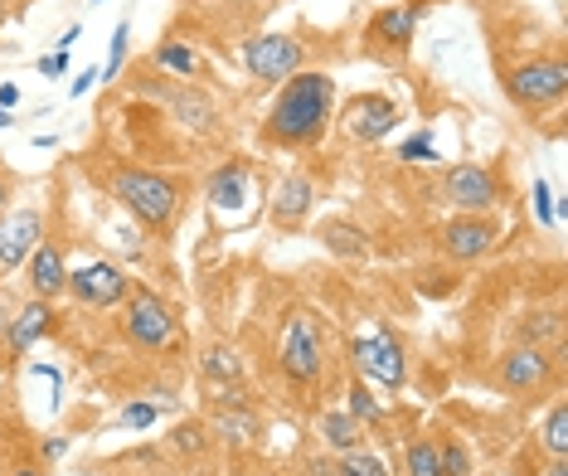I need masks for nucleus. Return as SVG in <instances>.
<instances>
[{
	"instance_id": "35",
	"label": "nucleus",
	"mask_w": 568,
	"mask_h": 476,
	"mask_svg": "<svg viewBox=\"0 0 568 476\" xmlns=\"http://www.w3.org/2000/svg\"><path fill=\"white\" fill-rule=\"evenodd\" d=\"M69 447H73V437H69V433H54V437H44V443H40V462H44L49 472H54V462H59L63 453H69Z\"/></svg>"
},
{
	"instance_id": "44",
	"label": "nucleus",
	"mask_w": 568,
	"mask_h": 476,
	"mask_svg": "<svg viewBox=\"0 0 568 476\" xmlns=\"http://www.w3.org/2000/svg\"><path fill=\"white\" fill-rule=\"evenodd\" d=\"M0 126H16V118H10V112H6V108H0Z\"/></svg>"
},
{
	"instance_id": "23",
	"label": "nucleus",
	"mask_w": 568,
	"mask_h": 476,
	"mask_svg": "<svg viewBox=\"0 0 568 476\" xmlns=\"http://www.w3.org/2000/svg\"><path fill=\"white\" fill-rule=\"evenodd\" d=\"M200 379H204V389H224V384H243V359L239 351L229 341H210L200 351Z\"/></svg>"
},
{
	"instance_id": "2",
	"label": "nucleus",
	"mask_w": 568,
	"mask_h": 476,
	"mask_svg": "<svg viewBox=\"0 0 568 476\" xmlns=\"http://www.w3.org/2000/svg\"><path fill=\"white\" fill-rule=\"evenodd\" d=\"M102 185L108 195L122 204V214H132L146 234H165L175 224L180 204H185V185L165 171H151V165H108L102 171Z\"/></svg>"
},
{
	"instance_id": "15",
	"label": "nucleus",
	"mask_w": 568,
	"mask_h": 476,
	"mask_svg": "<svg viewBox=\"0 0 568 476\" xmlns=\"http://www.w3.org/2000/svg\"><path fill=\"white\" fill-rule=\"evenodd\" d=\"M243 69L253 73L257 83H282L292 79L296 69H306V44L296 34H253L243 44Z\"/></svg>"
},
{
	"instance_id": "1",
	"label": "nucleus",
	"mask_w": 568,
	"mask_h": 476,
	"mask_svg": "<svg viewBox=\"0 0 568 476\" xmlns=\"http://www.w3.org/2000/svg\"><path fill=\"white\" fill-rule=\"evenodd\" d=\"M335 122V79L321 69H296L282 79L273 108L263 112V146L273 151H316Z\"/></svg>"
},
{
	"instance_id": "43",
	"label": "nucleus",
	"mask_w": 568,
	"mask_h": 476,
	"mask_svg": "<svg viewBox=\"0 0 568 476\" xmlns=\"http://www.w3.org/2000/svg\"><path fill=\"white\" fill-rule=\"evenodd\" d=\"M10 24V0H0V30Z\"/></svg>"
},
{
	"instance_id": "46",
	"label": "nucleus",
	"mask_w": 568,
	"mask_h": 476,
	"mask_svg": "<svg viewBox=\"0 0 568 476\" xmlns=\"http://www.w3.org/2000/svg\"><path fill=\"white\" fill-rule=\"evenodd\" d=\"M0 375H6V369H0Z\"/></svg>"
},
{
	"instance_id": "29",
	"label": "nucleus",
	"mask_w": 568,
	"mask_h": 476,
	"mask_svg": "<svg viewBox=\"0 0 568 476\" xmlns=\"http://www.w3.org/2000/svg\"><path fill=\"white\" fill-rule=\"evenodd\" d=\"M404 476H443V467H437V437H413L404 447Z\"/></svg>"
},
{
	"instance_id": "10",
	"label": "nucleus",
	"mask_w": 568,
	"mask_h": 476,
	"mask_svg": "<svg viewBox=\"0 0 568 476\" xmlns=\"http://www.w3.org/2000/svg\"><path fill=\"white\" fill-rule=\"evenodd\" d=\"M132 287L136 282L126 277V267L122 263H112V259H98V263H83V267H73L69 273V297L88 306V312H118V306L132 297Z\"/></svg>"
},
{
	"instance_id": "28",
	"label": "nucleus",
	"mask_w": 568,
	"mask_h": 476,
	"mask_svg": "<svg viewBox=\"0 0 568 476\" xmlns=\"http://www.w3.org/2000/svg\"><path fill=\"white\" fill-rule=\"evenodd\" d=\"M335 476H389V462L369 447H355V453H335Z\"/></svg>"
},
{
	"instance_id": "9",
	"label": "nucleus",
	"mask_w": 568,
	"mask_h": 476,
	"mask_svg": "<svg viewBox=\"0 0 568 476\" xmlns=\"http://www.w3.org/2000/svg\"><path fill=\"white\" fill-rule=\"evenodd\" d=\"M496 384L510 398H545L559 384V359H554V351H539V345H515L496 365Z\"/></svg>"
},
{
	"instance_id": "22",
	"label": "nucleus",
	"mask_w": 568,
	"mask_h": 476,
	"mask_svg": "<svg viewBox=\"0 0 568 476\" xmlns=\"http://www.w3.org/2000/svg\"><path fill=\"white\" fill-rule=\"evenodd\" d=\"M151 69L165 73V79H180V83L204 79V59L195 54V44H185V40H161L151 49Z\"/></svg>"
},
{
	"instance_id": "39",
	"label": "nucleus",
	"mask_w": 568,
	"mask_h": 476,
	"mask_svg": "<svg viewBox=\"0 0 568 476\" xmlns=\"http://www.w3.org/2000/svg\"><path fill=\"white\" fill-rule=\"evenodd\" d=\"M10 195H16V175H10V171H0V214L10 210Z\"/></svg>"
},
{
	"instance_id": "27",
	"label": "nucleus",
	"mask_w": 568,
	"mask_h": 476,
	"mask_svg": "<svg viewBox=\"0 0 568 476\" xmlns=\"http://www.w3.org/2000/svg\"><path fill=\"white\" fill-rule=\"evenodd\" d=\"M210 443L214 437H210V423L204 418H185V423H175L171 428V447L180 457H204L210 453Z\"/></svg>"
},
{
	"instance_id": "31",
	"label": "nucleus",
	"mask_w": 568,
	"mask_h": 476,
	"mask_svg": "<svg viewBox=\"0 0 568 476\" xmlns=\"http://www.w3.org/2000/svg\"><path fill=\"white\" fill-rule=\"evenodd\" d=\"M437 467H443V476H471L467 443H457V437H437Z\"/></svg>"
},
{
	"instance_id": "5",
	"label": "nucleus",
	"mask_w": 568,
	"mask_h": 476,
	"mask_svg": "<svg viewBox=\"0 0 568 476\" xmlns=\"http://www.w3.org/2000/svg\"><path fill=\"white\" fill-rule=\"evenodd\" d=\"M351 369L369 389H404L408 379V355L389 326H374L351 336Z\"/></svg>"
},
{
	"instance_id": "34",
	"label": "nucleus",
	"mask_w": 568,
	"mask_h": 476,
	"mask_svg": "<svg viewBox=\"0 0 568 476\" xmlns=\"http://www.w3.org/2000/svg\"><path fill=\"white\" fill-rule=\"evenodd\" d=\"M156 418H161V404H146V398H132L122 408V428H151Z\"/></svg>"
},
{
	"instance_id": "30",
	"label": "nucleus",
	"mask_w": 568,
	"mask_h": 476,
	"mask_svg": "<svg viewBox=\"0 0 568 476\" xmlns=\"http://www.w3.org/2000/svg\"><path fill=\"white\" fill-rule=\"evenodd\" d=\"M126 54H132V20H122L118 30H112V49H108V63L98 69V79L118 83V79H122V69H126Z\"/></svg>"
},
{
	"instance_id": "38",
	"label": "nucleus",
	"mask_w": 568,
	"mask_h": 476,
	"mask_svg": "<svg viewBox=\"0 0 568 476\" xmlns=\"http://www.w3.org/2000/svg\"><path fill=\"white\" fill-rule=\"evenodd\" d=\"M93 83H102V79H98V69H83V73H79V83H69V98H83Z\"/></svg>"
},
{
	"instance_id": "25",
	"label": "nucleus",
	"mask_w": 568,
	"mask_h": 476,
	"mask_svg": "<svg viewBox=\"0 0 568 476\" xmlns=\"http://www.w3.org/2000/svg\"><path fill=\"white\" fill-rule=\"evenodd\" d=\"M520 345L559 351V345H564V316H559V312H529V316L520 321Z\"/></svg>"
},
{
	"instance_id": "21",
	"label": "nucleus",
	"mask_w": 568,
	"mask_h": 476,
	"mask_svg": "<svg viewBox=\"0 0 568 476\" xmlns=\"http://www.w3.org/2000/svg\"><path fill=\"white\" fill-rule=\"evenodd\" d=\"M316 433H321V447L335 457V453H355V447H369V433L365 423L351 418V408H326L316 418Z\"/></svg>"
},
{
	"instance_id": "16",
	"label": "nucleus",
	"mask_w": 568,
	"mask_h": 476,
	"mask_svg": "<svg viewBox=\"0 0 568 476\" xmlns=\"http://www.w3.org/2000/svg\"><path fill=\"white\" fill-rule=\"evenodd\" d=\"M49 234L44 229V204H20V210L0 214V277L20 273L30 263V253L40 249V239Z\"/></svg>"
},
{
	"instance_id": "45",
	"label": "nucleus",
	"mask_w": 568,
	"mask_h": 476,
	"mask_svg": "<svg viewBox=\"0 0 568 476\" xmlns=\"http://www.w3.org/2000/svg\"><path fill=\"white\" fill-rule=\"evenodd\" d=\"M6 467H10V457H6V453H0V476H6Z\"/></svg>"
},
{
	"instance_id": "6",
	"label": "nucleus",
	"mask_w": 568,
	"mask_h": 476,
	"mask_svg": "<svg viewBox=\"0 0 568 476\" xmlns=\"http://www.w3.org/2000/svg\"><path fill=\"white\" fill-rule=\"evenodd\" d=\"M564 93H568L564 59H525V63H515V69H506V98L520 112H529V118L559 108Z\"/></svg>"
},
{
	"instance_id": "40",
	"label": "nucleus",
	"mask_w": 568,
	"mask_h": 476,
	"mask_svg": "<svg viewBox=\"0 0 568 476\" xmlns=\"http://www.w3.org/2000/svg\"><path fill=\"white\" fill-rule=\"evenodd\" d=\"M16 306H20L16 297H6V292H0V331L10 326V316H16Z\"/></svg>"
},
{
	"instance_id": "18",
	"label": "nucleus",
	"mask_w": 568,
	"mask_h": 476,
	"mask_svg": "<svg viewBox=\"0 0 568 476\" xmlns=\"http://www.w3.org/2000/svg\"><path fill=\"white\" fill-rule=\"evenodd\" d=\"M312 210H316V175L296 165V171L277 180L273 200H267V224H273L277 234H302Z\"/></svg>"
},
{
	"instance_id": "8",
	"label": "nucleus",
	"mask_w": 568,
	"mask_h": 476,
	"mask_svg": "<svg viewBox=\"0 0 568 476\" xmlns=\"http://www.w3.org/2000/svg\"><path fill=\"white\" fill-rule=\"evenodd\" d=\"M437 195L452 204V214H500L506 204V180L486 165H447L437 180Z\"/></svg>"
},
{
	"instance_id": "36",
	"label": "nucleus",
	"mask_w": 568,
	"mask_h": 476,
	"mask_svg": "<svg viewBox=\"0 0 568 476\" xmlns=\"http://www.w3.org/2000/svg\"><path fill=\"white\" fill-rule=\"evenodd\" d=\"M63 69H69V49H54V54L40 59V73H44V79H63Z\"/></svg>"
},
{
	"instance_id": "19",
	"label": "nucleus",
	"mask_w": 568,
	"mask_h": 476,
	"mask_svg": "<svg viewBox=\"0 0 568 476\" xmlns=\"http://www.w3.org/2000/svg\"><path fill=\"white\" fill-rule=\"evenodd\" d=\"M24 287H30L34 302H59L63 287H69V253H63L59 234H44L40 249L24 263Z\"/></svg>"
},
{
	"instance_id": "20",
	"label": "nucleus",
	"mask_w": 568,
	"mask_h": 476,
	"mask_svg": "<svg viewBox=\"0 0 568 476\" xmlns=\"http://www.w3.org/2000/svg\"><path fill=\"white\" fill-rule=\"evenodd\" d=\"M210 437L229 447V453H243V447H253L257 437H263V418H257V404L248 408H210Z\"/></svg>"
},
{
	"instance_id": "41",
	"label": "nucleus",
	"mask_w": 568,
	"mask_h": 476,
	"mask_svg": "<svg viewBox=\"0 0 568 476\" xmlns=\"http://www.w3.org/2000/svg\"><path fill=\"white\" fill-rule=\"evenodd\" d=\"M545 476H568V457H549V467Z\"/></svg>"
},
{
	"instance_id": "33",
	"label": "nucleus",
	"mask_w": 568,
	"mask_h": 476,
	"mask_svg": "<svg viewBox=\"0 0 568 476\" xmlns=\"http://www.w3.org/2000/svg\"><path fill=\"white\" fill-rule=\"evenodd\" d=\"M398 161H404V165H433V161H437L433 132H418V136H408L404 146H398Z\"/></svg>"
},
{
	"instance_id": "13",
	"label": "nucleus",
	"mask_w": 568,
	"mask_h": 476,
	"mask_svg": "<svg viewBox=\"0 0 568 476\" xmlns=\"http://www.w3.org/2000/svg\"><path fill=\"white\" fill-rule=\"evenodd\" d=\"M506 229H500L496 214H452L443 229H437V243L452 263H476L486 259L490 249H500Z\"/></svg>"
},
{
	"instance_id": "37",
	"label": "nucleus",
	"mask_w": 568,
	"mask_h": 476,
	"mask_svg": "<svg viewBox=\"0 0 568 476\" xmlns=\"http://www.w3.org/2000/svg\"><path fill=\"white\" fill-rule=\"evenodd\" d=\"M6 476H49V467H44L40 457H16V462L6 467Z\"/></svg>"
},
{
	"instance_id": "14",
	"label": "nucleus",
	"mask_w": 568,
	"mask_h": 476,
	"mask_svg": "<svg viewBox=\"0 0 568 476\" xmlns=\"http://www.w3.org/2000/svg\"><path fill=\"white\" fill-rule=\"evenodd\" d=\"M418 20H423V6H418V0H394V6L374 10L369 24H365L369 54H379V59H404L408 49H413V34H418Z\"/></svg>"
},
{
	"instance_id": "3",
	"label": "nucleus",
	"mask_w": 568,
	"mask_h": 476,
	"mask_svg": "<svg viewBox=\"0 0 568 476\" xmlns=\"http://www.w3.org/2000/svg\"><path fill=\"white\" fill-rule=\"evenodd\" d=\"M132 93L146 98V102H161V108L171 112V122L180 126V132H190V136H214L219 126H224V118H219V102L204 93L200 83H180V79H165V73H146V69H141L136 83H132Z\"/></svg>"
},
{
	"instance_id": "17",
	"label": "nucleus",
	"mask_w": 568,
	"mask_h": 476,
	"mask_svg": "<svg viewBox=\"0 0 568 476\" xmlns=\"http://www.w3.org/2000/svg\"><path fill=\"white\" fill-rule=\"evenodd\" d=\"M398 126V102L384 93H355L345 98L341 108V132L355 141V146H379Z\"/></svg>"
},
{
	"instance_id": "12",
	"label": "nucleus",
	"mask_w": 568,
	"mask_h": 476,
	"mask_svg": "<svg viewBox=\"0 0 568 476\" xmlns=\"http://www.w3.org/2000/svg\"><path fill=\"white\" fill-rule=\"evenodd\" d=\"M54 321H59L54 302H34V297H24V302L16 306V316H10V326L0 331V369H16L20 359L34 351V345L54 336Z\"/></svg>"
},
{
	"instance_id": "24",
	"label": "nucleus",
	"mask_w": 568,
	"mask_h": 476,
	"mask_svg": "<svg viewBox=\"0 0 568 476\" xmlns=\"http://www.w3.org/2000/svg\"><path fill=\"white\" fill-rule=\"evenodd\" d=\"M321 243L335 253V259H365L369 253V234L351 219H331V224H321Z\"/></svg>"
},
{
	"instance_id": "26",
	"label": "nucleus",
	"mask_w": 568,
	"mask_h": 476,
	"mask_svg": "<svg viewBox=\"0 0 568 476\" xmlns=\"http://www.w3.org/2000/svg\"><path fill=\"white\" fill-rule=\"evenodd\" d=\"M539 447H545L549 457H568V404L564 398H554L549 404L545 428H539Z\"/></svg>"
},
{
	"instance_id": "32",
	"label": "nucleus",
	"mask_w": 568,
	"mask_h": 476,
	"mask_svg": "<svg viewBox=\"0 0 568 476\" xmlns=\"http://www.w3.org/2000/svg\"><path fill=\"white\" fill-rule=\"evenodd\" d=\"M379 414H384V408H379V398H374V389L355 375L351 379V418H359L369 428V423H379Z\"/></svg>"
},
{
	"instance_id": "4",
	"label": "nucleus",
	"mask_w": 568,
	"mask_h": 476,
	"mask_svg": "<svg viewBox=\"0 0 568 476\" xmlns=\"http://www.w3.org/2000/svg\"><path fill=\"white\" fill-rule=\"evenodd\" d=\"M277 365L292 389H316L321 384V375H326V345H321V321L312 312H296L287 326H282Z\"/></svg>"
},
{
	"instance_id": "42",
	"label": "nucleus",
	"mask_w": 568,
	"mask_h": 476,
	"mask_svg": "<svg viewBox=\"0 0 568 476\" xmlns=\"http://www.w3.org/2000/svg\"><path fill=\"white\" fill-rule=\"evenodd\" d=\"M0 102H6V108H16V102H20V88L6 83V88H0Z\"/></svg>"
},
{
	"instance_id": "7",
	"label": "nucleus",
	"mask_w": 568,
	"mask_h": 476,
	"mask_svg": "<svg viewBox=\"0 0 568 476\" xmlns=\"http://www.w3.org/2000/svg\"><path fill=\"white\" fill-rule=\"evenodd\" d=\"M118 312H122L118 316L122 336H126V345H136V351H165V345L175 341V312L161 292L132 287V297H126Z\"/></svg>"
},
{
	"instance_id": "11",
	"label": "nucleus",
	"mask_w": 568,
	"mask_h": 476,
	"mask_svg": "<svg viewBox=\"0 0 568 476\" xmlns=\"http://www.w3.org/2000/svg\"><path fill=\"white\" fill-rule=\"evenodd\" d=\"M204 200H210L214 219L243 224V219H253V210H257V171L248 161H224L204 180Z\"/></svg>"
}]
</instances>
